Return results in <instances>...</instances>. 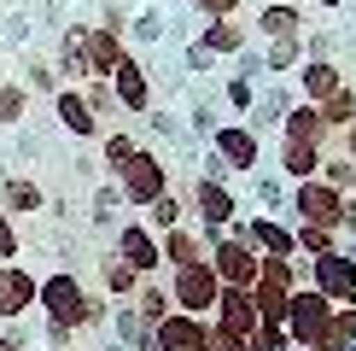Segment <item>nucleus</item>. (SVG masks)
<instances>
[{
    "mask_svg": "<svg viewBox=\"0 0 356 351\" xmlns=\"http://www.w3.org/2000/svg\"><path fill=\"white\" fill-rule=\"evenodd\" d=\"M298 211H304V223H333L339 217V194L309 182V187H298Z\"/></svg>",
    "mask_w": 356,
    "mask_h": 351,
    "instance_id": "obj_12",
    "label": "nucleus"
},
{
    "mask_svg": "<svg viewBox=\"0 0 356 351\" xmlns=\"http://www.w3.org/2000/svg\"><path fill=\"white\" fill-rule=\"evenodd\" d=\"M117 176H123V199L129 205H152L158 194H164V164H158L152 153H140V146H135V158H129Z\"/></svg>",
    "mask_w": 356,
    "mask_h": 351,
    "instance_id": "obj_5",
    "label": "nucleus"
},
{
    "mask_svg": "<svg viewBox=\"0 0 356 351\" xmlns=\"http://www.w3.org/2000/svg\"><path fill=\"white\" fill-rule=\"evenodd\" d=\"M140 316H146V322H152V328H158V322L170 316V287L146 281V287H140Z\"/></svg>",
    "mask_w": 356,
    "mask_h": 351,
    "instance_id": "obj_18",
    "label": "nucleus"
},
{
    "mask_svg": "<svg viewBox=\"0 0 356 351\" xmlns=\"http://www.w3.org/2000/svg\"><path fill=\"white\" fill-rule=\"evenodd\" d=\"M211 270H216V281H222V287L251 292V281H257V270H263V258L251 252L245 240H222L216 252H211Z\"/></svg>",
    "mask_w": 356,
    "mask_h": 351,
    "instance_id": "obj_3",
    "label": "nucleus"
},
{
    "mask_svg": "<svg viewBox=\"0 0 356 351\" xmlns=\"http://www.w3.org/2000/svg\"><path fill=\"white\" fill-rule=\"evenodd\" d=\"M204 41L228 53V47H240V29H234V24H211V36H204Z\"/></svg>",
    "mask_w": 356,
    "mask_h": 351,
    "instance_id": "obj_24",
    "label": "nucleus"
},
{
    "mask_svg": "<svg viewBox=\"0 0 356 351\" xmlns=\"http://www.w3.org/2000/svg\"><path fill=\"white\" fill-rule=\"evenodd\" d=\"M129 158H135V141H129V135H106V164H111V170H123Z\"/></svg>",
    "mask_w": 356,
    "mask_h": 351,
    "instance_id": "obj_22",
    "label": "nucleus"
},
{
    "mask_svg": "<svg viewBox=\"0 0 356 351\" xmlns=\"http://www.w3.org/2000/svg\"><path fill=\"white\" fill-rule=\"evenodd\" d=\"M158 252H164V263H175V270H187V263H204V246L193 228H170L164 240H158Z\"/></svg>",
    "mask_w": 356,
    "mask_h": 351,
    "instance_id": "obj_11",
    "label": "nucleus"
},
{
    "mask_svg": "<svg viewBox=\"0 0 356 351\" xmlns=\"http://www.w3.org/2000/svg\"><path fill=\"white\" fill-rule=\"evenodd\" d=\"M146 228H164V234H170V228H181V205H175L170 194H158L152 205H146Z\"/></svg>",
    "mask_w": 356,
    "mask_h": 351,
    "instance_id": "obj_16",
    "label": "nucleus"
},
{
    "mask_svg": "<svg viewBox=\"0 0 356 351\" xmlns=\"http://www.w3.org/2000/svg\"><path fill=\"white\" fill-rule=\"evenodd\" d=\"M316 281H321V292H345L350 287V263L345 258H321L316 263Z\"/></svg>",
    "mask_w": 356,
    "mask_h": 351,
    "instance_id": "obj_17",
    "label": "nucleus"
},
{
    "mask_svg": "<svg viewBox=\"0 0 356 351\" xmlns=\"http://www.w3.org/2000/svg\"><path fill=\"white\" fill-rule=\"evenodd\" d=\"M0 199H6V205H0L6 217H12V211H18V217H24V211H41V187H35V182H24V176H6Z\"/></svg>",
    "mask_w": 356,
    "mask_h": 351,
    "instance_id": "obj_13",
    "label": "nucleus"
},
{
    "mask_svg": "<svg viewBox=\"0 0 356 351\" xmlns=\"http://www.w3.org/2000/svg\"><path fill=\"white\" fill-rule=\"evenodd\" d=\"M286 170L292 176H309V170H316V146H309V141H286Z\"/></svg>",
    "mask_w": 356,
    "mask_h": 351,
    "instance_id": "obj_21",
    "label": "nucleus"
},
{
    "mask_svg": "<svg viewBox=\"0 0 356 351\" xmlns=\"http://www.w3.org/2000/svg\"><path fill=\"white\" fill-rule=\"evenodd\" d=\"M53 111H58V123H65L70 129V135H99V117H94V106H88V100H82V88H58V94H53Z\"/></svg>",
    "mask_w": 356,
    "mask_h": 351,
    "instance_id": "obj_9",
    "label": "nucleus"
},
{
    "mask_svg": "<svg viewBox=\"0 0 356 351\" xmlns=\"http://www.w3.org/2000/svg\"><path fill=\"white\" fill-rule=\"evenodd\" d=\"M117 258H123L135 275H152L158 263H164V252H158V234L146 228V223H129L123 234H117Z\"/></svg>",
    "mask_w": 356,
    "mask_h": 351,
    "instance_id": "obj_7",
    "label": "nucleus"
},
{
    "mask_svg": "<svg viewBox=\"0 0 356 351\" xmlns=\"http://www.w3.org/2000/svg\"><path fill=\"white\" fill-rule=\"evenodd\" d=\"M216 153L228 158V164H251V158H257V135H251V129H222Z\"/></svg>",
    "mask_w": 356,
    "mask_h": 351,
    "instance_id": "obj_14",
    "label": "nucleus"
},
{
    "mask_svg": "<svg viewBox=\"0 0 356 351\" xmlns=\"http://www.w3.org/2000/svg\"><path fill=\"white\" fill-rule=\"evenodd\" d=\"M0 263H18V223L0 211Z\"/></svg>",
    "mask_w": 356,
    "mask_h": 351,
    "instance_id": "obj_23",
    "label": "nucleus"
},
{
    "mask_svg": "<svg viewBox=\"0 0 356 351\" xmlns=\"http://www.w3.org/2000/svg\"><path fill=\"white\" fill-rule=\"evenodd\" d=\"M204 345H211V322H199V316L170 311L152 328V351H204Z\"/></svg>",
    "mask_w": 356,
    "mask_h": 351,
    "instance_id": "obj_4",
    "label": "nucleus"
},
{
    "mask_svg": "<svg viewBox=\"0 0 356 351\" xmlns=\"http://www.w3.org/2000/svg\"><path fill=\"white\" fill-rule=\"evenodd\" d=\"M35 304L47 311V328H58V334H76V328H88V322H99V311H106V304H99L94 292H82V281L65 275V270L41 281Z\"/></svg>",
    "mask_w": 356,
    "mask_h": 351,
    "instance_id": "obj_1",
    "label": "nucleus"
},
{
    "mask_svg": "<svg viewBox=\"0 0 356 351\" xmlns=\"http://www.w3.org/2000/svg\"><path fill=\"white\" fill-rule=\"evenodd\" d=\"M216 299H222V281H216V270H211V258L204 263H187V270H175V281H170V304L181 316H211L216 311Z\"/></svg>",
    "mask_w": 356,
    "mask_h": 351,
    "instance_id": "obj_2",
    "label": "nucleus"
},
{
    "mask_svg": "<svg viewBox=\"0 0 356 351\" xmlns=\"http://www.w3.org/2000/svg\"><path fill=\"white\" fill-rule=\"evenodd\" d=\"M0 351H24L18 340H12V334H0Z\"/></svg>",
    "mask_w": 356,
    "mask_h": 351,
    "instance_id": "obj_26",
    "label": "nucleus"
},
{
    "mask_svg": "<svg viewBox=\"0 0 356 351\" xmlns=\"http://www.w3.org/2000/svg\"><path fill=\"white\" fill-rule=\"evenodd\" d=\"M228 211H234V199L228 194H222V187L216 182H199V217H204V223H228Z\"/></svg>",
    "mask_w": 356,
    "mask_h": 351,
    "instance_id": "obj_15",
    "label": "nucleus"
},
{
    "mask_svg": "<svg viewBox=\"0 0 356 351\" xmlns=\"http://www.w3.org/2000/svg\"><path fill=\"white\" fill-rule=\"evenodd\" d=\"M82 47H88V77H111V70L123 65L117 29H94V36H82Z\"/></svg>",
    "mask_w": 356,
    "mask_h": 351,
    "instance_id": "obj_10",
    "label": "nucleus"
},
{
    "mask_svg": "<svg viewBox=\"0 0 356 351\" xmlns=\"http://www.w3.org/2000/svg\"><path fill=\"white\" fill-rule=\"evenodd\" d=\"M106 82H111V100H117V106H129V111H146L152 88H146V70H140V58H129V53H123V65H117Z\"/></svg>",
    "mask_w": 356,
    "mask_h": 351,
    "instance_id": "obj_8",
    "label": "nucleus"
},
{
    "mask_svg": "<svg viewBox=\"0 0 356 351\" xmlns=\"http://www.w3.org/2000/svg\"><path fill=\"white\" fill-rule=\"evenodd\" d=\"M199 6H204V12H216V18H222V12H234V0H199Z\"/></svg>",
    "mask_w": 356,
    "mask_h": 351,
    "instance_id": "obj_25",
    "label": "nucleus"
},
{
    "mask_svg": "<svg viewBox=\"0 0 356 351\" xmlns=\"http://www.w3.org/2000/svg\"><path fill=\"white\" fill-rule=\"evenodd\" d=\"M24 111H29V88H18V82H0V123H18Z\"/></svg>",
    "mask_w": 356,
    "mask_h": 351,
    "instance_id": "obj_19",
    "label": "nucleus"
},
{
    "mask_svg": "<svg viewBox=\"0 0 356 351\" xmlns=\"http://www.w3.org/2000/svg\"><path fill=\"white\" fill-rule=\"evenodd\" d=\"M99 281H106L111 292H135V281H140V275L129 270L123 258H106V263H99Z\"/></svg>",
    "mask_w": 356,
    "mask_h": 351,
    "instance_id": "obj_20",
    "label": "nucleus"
},
{
    "mask_svg": "<svg viewBox=\"0 0 356 351\" xmlns=\"http://www.w3.org/2000/svg\"><path fill=\"white\" fill-rule=\"evenodd\" d=\"M41 281L24 270V263H0V322H18L24 311H35Z\"/></svg>",
    "mask_w": 356,
    "mask_h": 351,
    "instance_id": "obj_6",
    "label": "nucleus"
}]
</instances>
